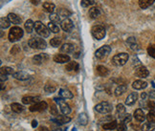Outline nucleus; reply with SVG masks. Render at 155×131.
<instances>
[{"mask_svg":"<svg viewBox=\"0 0 155 131\" xmlns=\"http://www.w3.org/2000/svg\"><path fill=\"white\" fill-rule=\"evenodd\" d=\"M112 108H113L112 104L109 103L108 102H103L95 106V110L101 113V114H107V113H110L112 111Z\"/></svg>","mask_w":155,"mask_h":131,"instance_id":"nucleus-7","label":"nucleus"},{"mask_svg":"<svg viewBox=\"0 0 155 131\" xmlns=\"http://www.w3.org/2000/svg\"><path fill=\"white\" fill-rule=\"evenodd\" d=\"M50 112H51V114L54 115V116H58V111H57V108H56V106H55V105H52V106H51V110H50Z\"/></svg>","mask_w":155,"mask_h":131,"instance_id":"nucleus-49","label":"nucleus"},{"mask_svg":"<svg viewBox=\"0 0 155 131\" xmlns=\"http://www.w3.org/2000/svg\"><path fill=\"white\" fill-rule=\"evenodd\" d=\"M23 34H24L23 30L18 26H15L10 29L8 38L11 42H16V41H18L20 38H22Z\"/></svg>","mask_w":155,"mask_h":131,"instance_id":"nucleus-1","label":"nucleus"},{"mask_svg":"<svg viewBox=\"0 0 155 131\" xmlns=\"http://www.w3.org/2000/svg\"><path fill=\"white\" fill-rule=\"evenodd\" d=\"M61 29L63 30L64 32L69 33V32H71L73 30V28H74V23H73V21L71 20V19L65 18V19H63L61 22Z\"/></svg>","mask_w":155,"mask_h":131,"instance_id":"nucleus-12","label":"nucleus"},{"mask_svg":"<svg viewBox=\"0 0 155 131\" xmlns=\"http://www.w3.org/2000/svg\"><path fill=\"white\" fill-rule=\"evenodd\" d=\"M35 30L38 35H40L42 38H46L50 35V31L48 27H46L45 25L42 24V22L37 21L35 22Z\"/></svg>","mask_w":155,"mask_h":131,"instance_id":"nucleus-4","label":"nucleus"},{"mask_svg":"<svg viewBox=\"0 0 155 131\" xmlns=\"http://www.w3.org/2000/svg\"><path fill=\"white\" fill-rule=\"evenodd\" d=\"M147 96H148V93H142V95H141V98H142V100H147Z\"/></svg>","mask_w":155,"mask_h":131,"instance_id":"nucleus-52","label":"nucleus"},{"mask_svg":"<svg viewBox=\"0 0 155 131\" xmlns=\"http://www.w3.org/2000/svg\"><path fill=\"white\" fill-rule=\"evenodd\" d=\"M131 121H132V116H131L130 114H126V116H124V120H123V122L124 123H129Z\"/></svg>","mask_w":155,"mask_h":131,"instance_id":"nucleus-48","label":"nucleus"},{"mask_svg":"<svg viewBox=\"0 0 155 131\" xmlns=\"http://www.w3.org/2000/svg\"><path fill=\"white\" fill-rule=\"evenodd\" d=\"M56 90H57L56 85H53V84H49V83H47V84L44 86V91L46 93H54V92H56Z\"/></svg>","mask_w":155,"mask_h":131,"instance_id":"nucleus-39","label":"nucleus"},{"mask_svg":"<svg viewBox=\"0 0 155 131\" xmlns=\"http://www.w3.org/2000/svg\"><path fill=\"white\" fill-rule=\"evenodd\" d=\"M151 85H152L153 88H155V80H153L151 81Z\"/></svg>","mask_w":155,"mask_h":131,"instance_id":"nucleus-57","label":"nucleus"},{"mask_svg":"<svg viewBox=\"0 0 155 131\" xmlns=\"http://www.w3.org/2000/svg\"><path fill=\"white\" fill-rule=\"evenodd\" d=\"M61 53H63V54H71V53H74L75 51V46L71 43H64L61 45V49H59Z\"/></svg>","mask_w":155,"mask_h":131,"instance_id":"nucleus-18","label":"nucleus"},{"mask_svg":"<svg viewBox=\"0 0 155 131\" xmlns=\"http://www.w3.org/2000/svg\"><path fill=\"white\" fill-rule=\"evenodd\" d=\"M91 34L94 38L101 40L105 37V29L102 25H95L91 28Z\"/></svg>","mask_w":155,"mask_h":131,"instance_id":"nucleus-5","label":"nucleus"},{"mask_svg":"<svg viewBox=\"0 0 155 131\" xmlns=\"http://www.w3.org/2000/svg\"><path fill=\"white\" fill-rule=\"evenodd\" d=\"M54 100H55L56 103H58L59 105V109H61V111L63 115L70 114L71 108H70L69 104L66 102H64V99H62L61 97H56V98H54Z\"/></svg>","mask_w":155,"mask_h":131,"instance_id":"nucleus-6","label":"nucleus"},{"mask_svg":"<svg viewBox=\"0 0 155 131\" xmlns=\"http://www.w3.org/2000/svg\"><path fill=\"white\" fill-rule=\"evenodd\" d=\"M32 126H33L34 128L38 126V122H37V121H35V120H34V121L32 122Z\"/></svg>","mask_w":155,"mask_h":131,"instance_id":"nucleus-54","label":"nucleus"},{"mask_svg":"<svg viewBox=\"0 0 155 131\" xmlns=\"http://www.w3.org/2000/svg\"><path fill=\"white\" fill-rule=\"evenodd\" d=\"M147 109L150 110V111H154L155 110V103L153 100H148L147 103Z\"/></svg>","mask_w":155,"mask_h":131,"instance_id":"nucleus-46","label":"nucleus"},{"mask_svg":"<svg viewBox=\"0 0 155 131\" xmlns=\"http://www.w3.org/2000/svg\"><path fill=\"white\" fill-rule=\"evenodd\" d=\"M58 15H59V16L61 17H64V19L65 18H67V17L71 15V13L69 11H67L66 9H61L58 11Z\"/></svg>","mask_w":155,"mask_h":131,"instance_id":"nucleus-42","label":"nucleus"},{"mask_svg":"<svg viewBox=\"0 0 155 131\" xmlns=\"http://www.w3.org/2000/svg\"><path fill=\"white\" fill-rule=\"evenodd\" d=\"M127 90V86L126 84H120L115 89L114 94L116 97H119V96H121V95H123L124 93H126Z\"/></svg>","mask_w":155,"mask_h":131,"instance_id":"nucleus-28","label":"nucleus"},{"mask_svg":"<svg viewBox=\"0 0 155 131\" xmlns=\"http://www.w3.org/2000/svg\"><path fill=\"white\" fill-rule=\"evenodd\" d=\"M134 118H135L138 122L142 123V122H144V121L146 120L147 116L145 115L144 111H143L141 108H138V109H136L135 112H134Z\"/></svg>","mask_w":155,"mask_h":131,"instance_id":"nucleus-22","label":"nucleus"},{"mask_svg":"<svg viewBox=\"0 0 155 131\" xmlns=\"http://www.w3.org/2000/svg\"><path fill=\"white\" fill-rule=\"evenodd\" d=\"M100 15H101V11H100L99 8H97V7H93V8H90V9H89L88 15H89V17H90V18H92V19H96V18H98V17L100 16Z\"/></svg>","mask_w":155,"mask_h":131,"instance_id":"nucleus-23","label":"nucleus"},{"mask_svg":"<svg viewBox=\"0 0 155 131\" xmlns=\"http://www.w3.org/2000/svg\"><path fill=\"white\" fill-rule=\"evenodd\" d=\"M46 131H49L48 129H46ZM53 131H61V129H55V130H53Z\"/></svg>","mask_w":155,"mask_h":131,"instance_id":"nucleus-58","label":"nucleus"},{"mask_svg":"<svg viewBox=\"0 0 155 131\" xmlns=\"http://www.w3.org/2000/svg\"><path fill=\"white\" fill-rule=\"evenodd\" d=\"M48 59H49V57L47 54H39V55L34 56L32 61H33V63L35 65H41L43 62L48 61Z\"/></svg>","mask_w":155,"mask_h":131,"instance_id":"nucleus-11","label":"nucleus"},{"mask_svg":"<svg viewBox=\"0 0 155 131\" xmlns=\"http://www.w3.org/2000/svg\"><path fill=\"white\" fill-rule=\"evenodd\" d=\"M126 108H124V104L119 103L117 105V117L120 119V120H124V116H126Z\"/></svg>","mask_w":155,"mask_h":131,"instance_id":"nucleus-24","label":"nucleus"},{"mask_svg":"<svg viewBox=\"0 0 155 131\" xmlns=\"http://www.w3.org/2000/svg\"><path fill=\"white\" fill-rule=\"evenodd\" d=\"M5 87H6V86L4 85V82H2V81H1V90H4Z\"/></svg>","mask_w":155,"mask_h":131,"instance_id":"nucleus-56","label":"nucleus"},{"mask_svg":"<svg viewBox=\"0 0 155 131\" xmlns=\"http://www.w3.org/2000/svg\"><path fill=\"white\" fill-rule=\"evenodd\" d=\"M47 27H48L49 31H50L51 33H54V34H58L59 31H61V29H59V27L56 24V23L51 22V21L48 23V25H47Z\"/></svg>","mask_w":155,"mask_h":131,"instance_id":"nucleus-35","label":"nucleus"},{"mask_svg":"<svg viewBox=\"0 0 155 131\" xmlns=\"http://www.w3.org/2000/svg\"><path fill=\"white\" fill-rule=\"evenodd\" d=\"M117 131H127V126L124 122L120 123L117 126Z\"/></svg>","mask_w":155,"mask_h":131,"instance_id":"nucleus-47","label":"nucleus"},{"mask_svg":"<svg viewBox=\"0 0 155 131\" xmlns=\"http://www.w3.org/2000/svg\"><path fill=\"white\" fill-rule=\"evenodd\" d=\"M141 129H142V131H153L155 129V123L147 122L143 124Z\"/></svg>","mask_w":155,"mask_h":131,"instance_id":"nucleus-34","label":"nucleus"},{"mask_svg":"<svg viewBox=\"0 0 155 131\" xmlns=\"http://www.w3.org/2000/svg\"><path fill=\"white\" fill-rule=\"evenodd\" d=\"M0 73L2 75H6V76H10L14 75V69L12 67H8V66H5V67H1V70H0Z\"/></svg>","mask_w":155,"mask_h":131,"instance_id":"nucleus-37","label":"nucleus"},{"mask_svg":"<svg viewBox=\"0 0 155 131\" xmlns=\"http://www.w3.org/2000/svg\"><path fill=\"white\" fill-rule=\"evenodd\" d=\"M148 97L150 99H155V90H151L148 92Z\"/></svg>","mask_w":155,"mask_h":131,"instance_id":"nucleus-50","label":"nucleus"},{"mask_svg":"<svg viewBox=\"0 0 155 131\" xmlns=\"http://www.w3.org/2000/svg\"><path fill=\"white\" fill-rule=\"evenodd\" d=\"M96 70H97V74L101 77H106L109 74V70L106 67L103 66V65H99Z\"/></svg>","mask_w":155,"mask_h":131,"instance_id":"nucleus-29","label":"nucleus"},{"mask_svg":"<svg viewBox=\"0 0 155 131\" xmlns=\"http://www.w3.org/2000/svg\"><path fill=\"white\" fill-rule=\"evenodd\" d=\"M147 120L150 123H155V112L154 111H150V113L147 115Z\"/></svg>","mask_w":155,"mask_h":131,"instance_id":"nucleus-43","label":"nucleus"},{"mask_svg":"<svg viewBox=\"0 0 155 131\" xmlns=\"http://www.w3.org/2000/svg\"><path fill=\"white\" fill-rule=\"evenodd\" d=\"M50 45L52 47H55V48H57V47H59L61 45V38H54L50 40Z\"/></svg>","mask_w":155,"mask_h":131,"instance_id":"nucleus-38","label":"nucleus"},{"mask_svg":"<svg viewBox=\"0 0 155 131\" xmlns=\"http://www.w3.org/2000/svg\"><path fill=\"white\" fill-rule=\"evenodd\" d=\"M11 25V21L9 20L8 17H1L0 19V26H1V29H7L9 28Z\"/></svg>","mask_w":155,"mask_h":131,"instance_id":"nucleus-36","label":"nucleus"},{"mask_svg":"<svg viewBox=\"0 0 155 131\" xmlns=\"http://www.w3.org/2000/svg\"><path fill=\"white\" fill-rule=\"evenodd\" d=\"M79 123L81 126H86L87 124V116L84 114V113H81L79 116Z\"/></svg>","mask_w":155,"mask_h":131,"instance_id":"nucleus-41","label":"nucleus"},{"mask_svg":"<svg viewBox=\"0 0 155 131\" xmlns=\"http://www.w3.org/2000/svg\"><path fill=\"white\" fill-rule=\"evenodd\" d=\"M79 69H80V65H79V63L78 62H76V61H70V62H68L67 64H66V67H65V70L66 71H79Z\"/></svg>","mask_w":155,"mask_h":131,"instance_id":"nucleus-26","label":"nucleus"},{"mask_svg":"<svg viewBox=\"0 0 155 131\" xmlns=\"http://www.w3.org/2000/svg\"><path fill=\"white\" fill-rule=\"evenodd\" d=\"M51 121L54 122L56 124H58V126H61V124L69 123L71 121V119L69 117H67L66 115H64V116L58 115V116H56V118H53Z\"/></svg>","mask_w":155,"mask_h":131,"instance_id":"nucleus-13","label":"nucleus"},{"mask_svg":"<svg viewBox=\"0 0 155 131\" xmlns=\"http://www.w3.org/2000/svg\"><path fill=\"white\" fill-rule=\"evenodd\" d=\"M55 8H56V6L54 3H51V2H44L43 3V9L45 11H47V13L53 14L54 11H55Z\"/></svg>","mask_w":155,"mask_h":131,"instance_id":"nucleus-30","label":"nucleus"},{"mask_svg":"<svg viewBox=\"0 0 155 131\" xmlns=\"http://www.w3.org/2000/svg\"><path fill=\"white\" fill-rule=\"evenodd\" d=\"M39 1H40V0H31V2H32L34 5H38V4H39Z\"/></svg>","mask_w":155,"mask_h":131,"instance_id":"nucleus-55","label":"nucleus"},{"mask_svg":"<svg viewBox=\"0 0 155 131\" xmlns=\"http://www.w3.org/2000/svg\"><path fill=\"white\" fill-rule=\"evenodd\" d=\"M112 119H113V118H112V116H110V115H109V116H107V117H106L105 119H104V118H103L102 120H101L100 122L102 123L103 121H109V120H111V121H112Z\"/></svg>","mask_w":155,"mask_h":131,"instance_id":"nucleus-53","label":"nucleus"},{"mask_svg":"<svg viewBox=\"0 0 155 131\" xmlns=\"http://www.w3.org/2000/svg\"><path fill=\"white\" fill-rule=\"evenodd\" d=\"M118 123L116 121H110L108 123H105L104 124H103V128L104 130H113V129H117Z\"/></svg>","mask_w":155,"mask_h":131,"instance_id":"nucleus-27","label":"nucleus"},{"mask_svg":"<svg viewBox=\"0 0 155 131\" xmlns=\"http://www.w3.org/2000/svg\"><path fill=\"white\" fill-rule=\"evenodd\" d=\"M137 100H138V94H137L136 92H132L127 96V98L126 99V102H124V103H126V104L127 106H131L137 102Z\"/></svg>","mask_w":155,"mask_h":131,"instance_id":"nucleus-17","label":"nucleus"},{"mask_svg":"<svg viewBox=\"0 0 155 131\" xmlns=\"http://www.w3.org/2000/svg\"><path fill=\"white\" fill-rule=\"evenodd\" d=\"M40 97L38 96H25L22 98V103L24 104H35L39 103Z\"/></svg>","mask_w":155,"mask_h":131,"instance_id":"nucleus-15","label":"nucleus"},{"mask_svg":"<svg viewBox=\"0 0 155 131\" xmlns=\"http://www.w3.org/2000/svg\"><path fill=\"white\" fill-rule=\"evenodd\" d=\"M24 27H25V30L28 34H31L33 32V30L35 29V22H33V20L31 19H28L25 24H24Z\"/></svg>","mask_w":155,"mask_h":131,"instance_id":"nucleus-33","label":"nucleus"},{"mask_svg":"<svg viewBox=\"0 0 155 131\" xmlns=\"http://www.w3.org/2000/svg\"><path fill=\"white\" fill-rule=\"evenodd\" d=\"M58 96L62 99H72L73 98V93L67 88H61L58 92Z\"/></svg>","mask_w":155,"mask_h":131,"instance_id":"nucleus-21","label":"nucleus"},{"mask_svg":"<svg viewBox=\"0 0 155 131\" xmlns=\"http://www.w3.org/2000/svg\"><path fill=\"white\" fill-rule=\"evenodd\" d=\"M48 108V104H47L46 102H39L35 104H33L31 107L29 108V110L31 112H41V111H44Z\"/></svg>","mask_w":155,"mask_h":131,"instance_id":"nucleus-9","label":"nucleus"},{"mask_svg":"<svg viewBox=\"0 0 155 131\" xmlns=\"http://www.w3.org/2000/svg\"><path fill=\"white\" fill-rule=\"evenodd\" d=\"M29 46L33 49H38V50H41V49H45L47 47V43L46 41L42 38H30L28 41Z\"/></svg>","mask_w":155,"mask_h":131,"instance_id":"nucleus-2","label":"nucleus"},{"mask_svg":"<svg viewBox=\"0 0 155 131\" xmlns=\"http://www.w3.org/2000/svg\"><path fill=\"white\" fill-rule=\"evenodd\" d=\"M129 56L127 53H120L117 54L112 57V63L115 66H124L128 61Z\"/></svg>","mask_w":155,"mask_h":131,"instance_id":"nucleus-3","label":"nucleus"},{"mask_svg":"<svg viewBox=\"0 0 155 131\" xmlns=\"http://www.w3.org/2000/svg\"><path fill=\"white\" fill-rule=\"evenodd\" d=\"M147 82L142 80H137L132 83V87L135 90H143V89L147 88Z\"/></svg>","mask_w":155,"mask_h":131,"instance_id":"nucleus-19","label":"nucleus"},{"mask_svg":"<svg viewBox=\"0 0 155 131\" xmlns=\"http://www.w3.org/2000/svg\"><path fill=\"white\" fill-rule=\"evenodd\" d=\"M8 18H9V20L11 21V23H13V24H15V25L20 24L21 21H22L20 17H19L18 15H17L14 14V13H10V14L8 15Z\"/></svg>","mask_w":155,"mask_h":131,"instance_id":"nucleus-25","label":"nucleus"},{"mask_svg":"<svg viewBox=\"0 0 155 131\" xmlns=\"http://www.w3.org/2000/svg\"><path fill=\"white\" fill-rule=\"evenodd\" d=\"M95 1L94 0H81V6L82 7H89V6L94 5Z\"/></svg>","mask_w":155,"mask_h":131,"instance_id":"nucleus-45","label":"nucleus"},{"mask_svg":"<svg viewBox=\"0 0 155 131\" xmlns=\"http://www.w3.org/2000/svg\"><path fill=\"white\" fill-rule=\"evenodd\" d=\"M49 18L51 20V22H54V23H58V22H61V16H59L58 14H50V16Z\"/></svg>","mask_w":155,"mask_h":131,"instance_id":"nucleus-40","label":"nucleus"},{"mask_svg":"<svg viewBox=\"0 0 155 131\" xmlns=\"http://www.w3.org/2000/svg\"><path fill=\"white\" fill-rule=\"evenodd\" d=\"M148 75H150L148 70L145 66H143V65H139V66L135 67V76H137L138 78H147Z\"/></svg>","mask_w":155,"mask_h":131,"instance_id":"nucleus-10","label":"nucleus"},{"mask_svg":"<svg viewBox=\"0 0 155 131\" xmlns=\"http://www.w3.org/2000/svg\"><path fill=\"white\" fill-rule=\"evenodd\" d=\"M155 2V0H140L139 1V6L141 9H147Z\"/></svg>","mask_w":155,"mask_h":131,"instance_id":"nucleus-32","label":"nucleus"},{"mask_svg":"<svg viewBox=\"0 0 155 131\" xmlns=\"http://www.w3.org/2000/svg\"><path fill=\"white\" fill-rule=\"evenodd\" d=\"M127 44L128 45V47L133 51H138L140 50V46L137 42V39L134 37H130L127 39Z\"/></svg>","mask_w":155,"mask_h":131,"instance_id":"nucleus-16","label":"nucleus"},{"mask_svg":"<svg viewBox=\"0 0 155 131\" xmlns=\"http://www.w3.org/2000/svg\"><path fill=\"white\" fill-rule=\"evenodd\" d=\"M8 80V76H6V75H0V80H1L2 82H4V81H6Z\"/></svg>","mask_w":155,"mask_h":131,"instance_id":"nucleus-51","label":"nucleus"},{"mask_svg":"<svg viewBox=\"0 0 155 131\" xmlns=\"http://www.w3.org/2000/svg\"><path fill=\"white\" fill-rule=\"evenodd\" d=\"M54 61L57 63H66V62H70V57L68 55H62V54H57V55L54 56Z\"/></svg>","mask_w":155,"mask_h":131,"instance_id":"nucleus-14","label":"nucleus"},{"mask_svg":"<svg viewBox=\"0 0 155 131\" xmlns=\"http://www.w3.org/2000/svg\"><path fill=\"white\" fill-rule=\"evenodd\" d=\"M11 109L13 110L15 113H21L24 111V106L21 105L20 103H14L11 104Z\"/></svg>","mask_w":155,"mask_h":131,"instance_id":"nucleus-31","label":"nucleus"},{"mask_svg":"<svg viewBox=\"0 0 155 131\" xmlns=\"http://www.w3.org/2000/svg\"><path fill=\"white\" fill-rule=\"evenodd\" d=\"M147 53L151 57L155 58V45H150V46H148Z\"/></svg>","mask_w":155,"mask_h":131,"instance_id":"nucleus-44","label":"nucleus"},{"mask_svg":"<svg viewBox=\"0 0 155 131\" xmlns=\"http://www.w3.org/2000/svg\"><path fill=\"white\" fill-rule=\"evenodd\" d=\"M13 77L15 79L18 80H27L31 78V76H30L28 73L26 72H23V71H19V72H15Z\"/></svg>","mask_w":155,"mask_h":131,"instance_id":"nucleus-20","label":"nucleus"},{"mask_svg":"<svg viewBox=\"0 0 155 131\" xmlns=\"http://www.w3.org/2000/svg\"><path fill=\"white\" fill-rule=\"evenodd\" d=\"M111 52V48L108 45H104L95 52V57L99 59H104L108 57Z\"/></svg>","mask_w":155,"mask_h":131,"instance_id":"nucleus-8","label":"nucleus"}]
</instances>
